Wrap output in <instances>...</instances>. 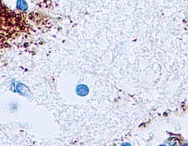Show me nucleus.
Listing matches in <instances>:
<instances>
[{
	"label": "nucleus",
	"instance_id": "obj_1",
	"mask_svg": "<svg viewBox=\"0 0 188 146\" xmlns=\"http://www.w3.org/2000/svg\"><path fill=\"white\" fill-rule=\"evenodd\" d=\"M169 146H181L180 141L177 140L176 138H171L167 141Z\"/></svg>",
	"mask_w": 188,
	"mask_h": 146
},
{
	"label": "nucleus",
	"instance_id": "obj_2",
	"mask_svg": "<svg viewBox=\"0 0 188 146\" xmlns=\"http://www.w3.org/2000/svg\"><path fill=\"white\" fill-rule=\"evenodd\" d=\"M121 146H131L130 144H128V143H125V144H123Z\"/></svg>",
	"mask_w": 188,
	"mask_h": 146
},
{
	"label": "nucleus",
	"instance_id": "obj_3",
	"mask_svg": "<svg viewBox=\"0 0 188 146\" xmlns=\"http://www.w3.org/2000/svg\"><path fill=\"white\" fill-rule=\"evenodd\" d=\"M184 146H188V144H186V145H185Z\"/></svg>",
	"mask_w": 188,
	"mask_h": 146
},
{
	"label": "nucleus",
	"instance_id": "obj_4",
	"mask_svg": "<svg viewBox=\"0 0 188 146\" xmlns=\"http://www.w3.org/2000/svg\"><path fill=\"white\" fill-rule=\"evenodd\" d=\"M160 146H166V145H160Z\"/></svg>",
	"mask_w": 188,
	"mask_h": 146
}]
</instances>
